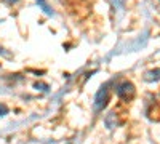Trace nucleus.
Instances as JSON below:
<instances>
[{"instance_id":"obj_1","label":"nucleus","mask_w":160,"mask_h":144,"mask_svg":"<svg viewBox=\"0 0 160 144\" xmlns=\"http://www.w3.org/2000/svg\"><path fill=\"white\" fill-rule=\"evenodd\" d=\"M109 101V88L108 85H102L99 90H98V93L95 96V102H93V106H95V111L99 112L106 107V104H108Z\"/></svg>"},{"instance_id":"obj_2","label":"nucleus","mask_w":160,"mask_h":144,"mask_svg":"<svg viewBox=\"0 0 160 144\" xmlns=\"http://www.w3.org/2000/svg\"><path fill=\"white\" fill-rule=\"evenodd\" d=\"M117 96L123 101H130L133 96H135V85L131 82H122L117 87Z\"/></svg>"},{"instance_id":"obj_3","label":"nucleus","mask_w":160,"mask_h":144,"mask_svg":"<svg viewBox=\"0 0 160 144\" xmlns=\"http://www.w3.org/2000/svg\"><path fill=\"white\" fill-rule=\"evenodd\" d=\"M144 80L146 82H157V80H160V69L148 71L144 74Z\"/></svg>"},{"instance_id":"obj_4","label":"nucleus","mask_w":160,"mask_h":144,"mask_svg":"<svg viewBox=\"0 0 160 144\" xmlns=\"http://www.w3.org/2000/svg\"><path fill=\"white\" fill-rule=\"evenodd\" d=\"M37 2V5H38V8L42 10L45 15H48V16H53V8L48 5V2L47 0H35Z\"/></svg>"},{"instance_id":"obj_5","label":"nucleus","mask_w":160,"mask_h":144,"mask_svg":"<svg viewBox=\"0 0 160 144\" xmlns=\"http://www.w3.org/2000/svg\"><path fill=\"white\" fill-rule=\"evenodd\" d=\"M7 114H8V107L5 104H0V117H5Z\"/></svg>"},{"instance_id":"obj_6","label":"nucleus","mask_w":160,"mask_h":144,"mask_svg":"<svg viewBox=\"0 0 160 144\" xmlns=\"http://www.w3.org/2000/svg\"><path fill=\"white\" fill-rule=\"evenodd\" d=\"M5 2H7V3H11V5H13V3H16L18 0H5Z\"/></svg>"}]
</instances>
